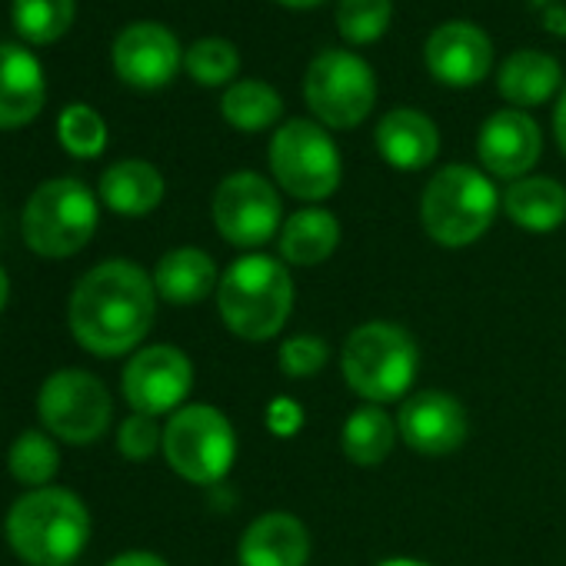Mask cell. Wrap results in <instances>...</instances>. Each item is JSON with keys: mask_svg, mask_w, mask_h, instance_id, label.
<instances>
[{"mask_svg": "<svg viewBox=\"0 0 566 566\" xmlns=\"http://www.w3.org/2000/svg\"><path fill=\"white\" fill-rule=\"evenodd\" d=\"M157 311L154 276L134 260H107L81 276L71 297V331L77 344L97 357L134 350Z\"/></svg>", "mask_w": 566, "mask_h": 566, "instance_id": "cell-1", "label": "cell"}, {"mask_svg": "<svg viewBox=\"0 0 566 566\" xmlns=\"http://www.w3.org/2000/svg\"><path fill=\"white\" fill-rule=\"evenodd\" d=\"M217 311L227 331L240 340L263 344L276 337L294 314L291 266L270 253L237 256L220 273Z\"/></svg>", "mask_w": 566, "mask_h": 566, "instance_id": "cell-2", "label": "cell"}, {"mask_svg": "<svg viewBox=\"0 0 566 566\" xmlns=\"http://www.w3.org/2000/svg\"><path fill=\"white\" fill-rule=\"evenodd\" d=\"M340 374L360 400L374 407L397 403L420 377V347L400 324L367 321L344 340Z\"/></svg>", "mask_w": 566, "mask_h": 566, "instance_id": "cell-3", "label": "cell"}, {"mask_svg": "<svg viewBox=\"0 0 566 566\" xmlns=\"http://www.w3.org/2000/svg\"><path fill=\"white\" fill-rule=\"evenodd\" d=\"M91 536V513L71 490L41 486L21 496L8 516V543L31 566H67Z\"/></svg>", "mask_w": 566, "mask_h": 566, "instance_id": "cell-4", "label": "cell"}, {"mask_svg": "<svg viewBox=\"0 0 566 566\" xmlns=\"http://www.w3.org/2000/svg\"><path fill=\"white\" fill-rule=\"evenodd\" d=\"M500 193L483 170L470 164H450L430 177L420 197V223L427 237L447 250L476 243L496 220Z\"/></svg>", "mask_w": 566, "mask_h": 566, "instance_id": "cell-5", "label": "cell"}, {"mask_svg": "<svg viewBox=\"0 0 566 566\" xmlns=\"http://www.w3.org/2000/svg\"><path fill=\"white\" fill-rule=\"evenodd\" d=\"M270 174L297 200L321 203L337 193L344 177V160L334 137L324 124L314 120H287L280 124L270 140Z\"/></svg>", "mask_w": 566, "mask_h": 566, "instance_id": "cell-6", "label": "cell"}, {"mask_svg": "<svg viewBox=\"0 0 566 566\" xmlns=\"http://www.w3.org/2000/svg\"><path fill=\"white\" fill-rule=\"evenodd\" d=\"M164 457L187 483H220L237 460L233 423L210 403H187L164 427Z\"/></svg>", "mask_w": 566, "mask_h": 566, "instance_id": "cell-7", "label": "cell"}, {"mask_svg": "<svg viewBox=\"0 0 566 566\" xmlns=\"http://www.w3.org/2000/svg\"><path fill=\"white\" fill-rule=\"evenodd\" d=\"M97 230V197L74 177L48 180L24 210V240L41 256H71Z\"/></svg>", "mask_w": 566, "mask_h": 566, "instance_id": "cell-8", "label": "cell"}, {"mask_svg": "<svg viewBox=\"0 0 566 566\" xmlns=\"http://www.w3.org/2000/svg\"><path fill=\"white\" fill-rule=\"evenodd\" d=\"M304 97L324 127L350 130L370 117L377 104V77L364 57L350 51H324L307 67Z\"/></svg>", "mask_w": 566, "mask_h": 566, "instance_id": "cell-9", "label": "cell"}, {"mask_svg": "<svg viewBox=\"0 0 566 566\" xmlns=\"http://www.w3.org/2000/svg\"><path fill=\"white\" fill-rule=\"evenodd\" d=\"M210 213L217 233L240 250L263 247L283 227V203L276 187L253 170H237L223 177L213 190Z\"/></svg>", "mask_w": 566, "mask_h": 566, "instance_id": "cell-10", "label": "cell"}, {"mask_svg": "<svg viewBox=\"0 0 566 566\" xmlns=\"http://www.w3.org/2000/svg\"><path fill=\"white\" fill-rule=\"evenodd\" d=\"M41 420L67 443H91L104 437L114 417L107 387L87 370H57L38 397Z\"/></svg>", "mask_w": 566, "mask_h": 566, "instance_id": "cell-11", "label": "cell"}, {"mask_svg": "<svg viewBox=\"0 0 566 566\" xmlns=\"http://www.w3.org/2000/svg\"><path fill=\"white\" fill-rule=\"evenodd\" d=\"M193 387V364L180 347L154 344L130 357L124 370V397L134 413H177Z\"/></svg>", "mask_w": 566, "mask_h": 566, "instance_id": "cell-12", "label": "cell"}, {"mask_svg": "<svg viewBox=\"0 0 566 566\" xmlns=\"http://www.w3.org/2000/svg\"><path fill=\"white\" fill-rule=\"evenodd\" d=\"M400 440L420 457H450L470 437L467 407L447 390L410 394L397 413Z\"/></svg>", "mask_w": 566, "mask_h": 566, "instance_id": "cell-13", "label": "cell"}, {"mask_svg": "<svg viewBox=\"0 0 566 566\" xmlns=\"http://www.w3.org/2000/svg\"><path fill=\"white\" fill-rule=\"evenodd\" d=\"M180 44L164 24H130L114 41V71L124 84L140 91H157L180 71Z\"/></svg>", "mask_w": 566, "mask_h": 566, "instance_id": "cell-14", "label": "cell"}, {"mask_svg": "<svg viewBox=\"0 0 566 566\" xmlns=\"http://www.w3.org/2000/svg\"><path fill=\"white\" fill-rule=\"evenodd\" d=\"M543 154V134L523 111H496L476 137V157L493 177L520 180L530 177Z\"/></svg>", "mask_w": 566, "mask_h": 566, "instance_id": "cell-15", "label": "cell"}, {"mask_svg": "<svg viewBox=\"0 0 566 566\" xmlns=\"http://www.w3.org/2000/svg\"><path fill=\"white\" fill-rule=\"evenodd\" d=\"M427 71L447 87H473L493 67V44L490 38L467 21L440 24L427 48H423Z\"/></svg>", "mask_w": 566, "mask_h": 566, "instance_id": "cell-16", "label": "cell"}, {"mask_svg": "<svg viewBox=\"0 0 566 566\" xmlns=\"http://www.w3.org/2000/svg\"><path fill=\"white\" fill-rule=\"evenodd\" d=\"M311 530L287 510L260 513L237 543L240 566H307Z\"/></svg>", "mask_w": 566, "mask_h": 566, "instance_id": "cell-17", "label": "cell"}, {"mask_svg": "<svg viewBox=\"0 0 566 566\" xmlns=\"http://www.w3.org/2000/svg\"><path fill=\"white\" fill-rule=\"evenodd\" d=\"M48 101L41 61L14 44H0V130L31 124Z\"/></svg>", "mask_w": 566, "mask_h": 566, "instance_id": "cell-18", "label": "cell"}, {"mask_svg": "<svg viewBox=\"0 0 566 566\" xmlns=\"http://www.w3.org/2000/svg\"><path fill=\"white\" fill-rule=\"evenodd\" d=\"M377 150L394 170H423L437 160L440 154V130L437 124L413 111V107H397L380 117L377 124Z\"/></svg>", "mask_w": 566, "mask_h": 566, "instance_id": "cell-19", "label": "cell"}, {"mask_svg": "<svg viewBox=\"0 0 566 566\" xmlns=\"http://www.w3.org/2000/svg\"><path fill=\"white\" fill-rule=\"evenodd\" d=\"M220 287V273L210 253L197 247H177L164 253L154 266V291L160 301L190 307L207 301Z\"/></svg>", "mask_w": 566, "mask_h": 566, "instance_id": "cell-20", "label": "cell"}, {"mask_svg": "<svg viewBox=\"0 0 566 566\" xmlns=\"http://www.w3.org/2000/svg\"><path fill=\"white\" fill-rule=\"evenodd\" d=\"M340 247V220L324 207H304L280 227V260L287 266H317Z\"/></svg>", "mask_w": 566, "mask_h": 566, "instance_id": "cell-21", "label": "cell"}, {"mask_svg": "<svg viewBox=\"0 0 566 566\" xmlns=\"http://www.w3.org/2000/svg\"><path fill=\"white\" fill-rule=\"evenodd\" d=\"M503 210L516 227L549 233L566 220V187L553 177H520L506 187Z\"/></svg>", "mask_w": 566, "mask_h": 566, "instance_id": "cell-22", "label": "cell"}, {"mask_svg": "<svg viewBox=\"0 0 566 566\" xmlns=\"http://www.w3.org/2000/svg\"><path fill=\"white\" fill-rule=\"evenodd\" d=\"M101 200L120 217H144L164 200V177L147 160H120L104 170Z\"/></svg>", "mask_w": 566, "mask_h": 566, "instance_id": "cell-23", "label": "cell"}, {"mask_svg": "<svg viewBox=\"0 0 566 566\" xmlns=\"http://www.w3.org/2000/svg\"><path fill=\"white\" fill-rule=\"evenodd\" d=\"M559 81H563V71L556 57L543 51H516L513 57L503 61L496 87H500V97L510 101L513 107H536V104H546L559 91Z\"/></svg>", "mask_w": 566, "mask_h": 566, "instance_id": "cell-24", "label": "cell"}, {"mask_svg": "<svg viewBox=\"0 0 566 566\" xmlns=\"http://www.w3.org/2000/svg\"><path fill=\"white\" fill-rule=\"evenodd\" d=\"M400 440L397 420L384 407H360L340 427V450L357 467H380Z\"/></svg>", "mask_w": 566, "mask_h": 566, "instance_id": "cell-25", "label": "cell"}, {"mask_svg": "<svg viewBox=\"0 0 566 566\" xmlns=\"http://www.w3.org/2000/svg\"><path fill=\"white\" fill-rule=\"evenodd\" d=\"M220 111H223V120L233 130L260 134V130L273 127L283 117V101L263 81H240L220 97Z\"/></svg>", "mask_w": 566, "mask_h": 566, "instance_id": "cell-26", "label": "cell"}, {"mask_svg": "<svg viewBox=\"0 0 566 566\" xmlns=\"http://www.w3.org/2000/svg\"><path fill=\"white\" fill-rule=\"evenodd\" d=\"M14 28L31 44H54L74 24V0H14Z\"/></svg>", "mask_w": 566, "mask_h": 566, "instance_id": "cell-27", "label": "cell"}, {"mask_svg": "<svg viewBox=\"0 0 566 566\" xmlns=\"http://www.w3.org/2000/svg\"><path fill=\"white\" fill-rule=\"evenodd\" d=\"M57 463H61L57 447H54V440H51L48 433H41V430H28V433H21V437L11 443V453H8V467H11V473H14L21 483L38 486V490H41L44 483H51V480H54Z\"/></svg>", "mask_w": 566, "mask_h": 566, "instance_id": "cell-28", "label": "cell"}, {"mask_svg": "<svg viewBox=\"0 0 566 566\" xmlns=\"http://www.w3.org/2000/svg\"><path fill=\"white\" fill-rule=\"evenodd\" d=\"M394 18V0H340L337 31L347 44L367 48L380 41Z\"/></svg>", "mask_w": 566, "mask_h": 566, "instance_id": "cell-29", "label": "cell"}, {"mask_svg": "<svg viewBox=\"0 0 566 566\" xmlns=\"http://www.w3.org/2000/svg\"><path fill=\"white\" fill-rule=\"evenodd\" d=\"M57 137L67 154L91 160V157H101L107 147V124L94 107L71 104V107H64V114L57 120Z\"/></svg>", "mask_w": 566, "mask_h": 566, "instance_id": "cell-30", "label": "cell"}, {"mask_svg": "<svg viewBox=\"0 0 566 566\" xmlns=\"http://www.w3.org/2000/svg\"><path fill=\"white\" fill-rule=\"evenodd\" d=\"M184 67H187V74H190L197 84H203V87H220V84H227V81L237 77V71H240V54H237V48H233L230 41H223V38H203V41H197V44L187 51Z\"/></svg>", "mask_w": 566, "mask_h": 566, "instance_id": "cell-31", "label": "cell"}, {"mask_svg": "<svg viewBox=\"0 0 566 566\" xmlns=\"http://www.w3.org/2000/svg\"><path fill=\"white\" fill-rule=\"evenodd\" d=\"M327 357H331V347L317 334H294L276 350V364H280L283 377H291V380L317 377L327 367Z\"/></svg>", "mask_w": 566, "mask_h": 566, "instance_id": "cell-32", "label": "cell"}, {"mask_svg": "<svg viewBox=\"0 0 566 566\" xmlns=\"http://www.w3.org/2000/svg\"><path fill=\"white\" fill-rule=\"evenodd\" d=\"M117 447L134 463L150 460L157 453V447H164V430L157 427V417H147V413L127 417L117 430Z\"/></svg>", "mask_w": 566, "mask_h": 566, "instance_id": "cell-33", "label": "cell"}, {"mask_svg": "<svg viewBox=\"0 0 566 566\" xmlns=\"http://www.w3.org/2000/svg\"><path fill=\"white\" fill-rule=\"evenodd\" d=\"M304 407L291 397H273L266 403V430L280 440H287V437H297L304 430Z\"/></svg>", "mask_w": 566, "mask_h": 566, "instance_id": "cell-34", "label": "cell"}, {"mask_svg": "<svg viewBox=\"0 0 566 566\" xmlns=\"http://www.w3.org/2000/svg\"><path fill=\"white\" fill-rule=\"evenodd\" d=\"M107 566H167L157 553H144V549H130V553H120L114 556Z\"/></svg>", "mask_w": 566, "mask_h": 566, "instance_id": "cell-35", "label": "cell"}, {"mask_svg": "<svg viewBox=\"0 0 566 566\" xmlns=\"http://www.w3.org/2000/svg\"><path fill=\"white\" fill-rule=\"evenodd\" d=\"M553 134H556V144L566 157V87L559 91L556 97V107H553Z\"/></svg>", "mask_w": 566, "mask_h": 566, "instance_id": "cell-36", "label": "cell"}, {"mask_svg": "<svg viewBox=\"0 0 566 566\" xmlns=\"http://www.w3.org/2000/svg\"><path fill=\"white\" fill-rule=\"evenodd\" d=\"M380 566H433V563H427V559H413V556H390V559H384Z\"/></svg>", "mask_w": 566, "mask_h": 566, "instance_id": "cell-37", "label": "cell"}, {"mask_svg": "<svg viewBox=\"0 0 566 566\" xmlns=\"http://www.w3.org/2000/svg\"><path fill=\"white\" fill-rule=\"evenodd\" d=\"M276 4H283V8H294V11H307V8H317V4H324V0H276Z\"/></svg>", "mask_w": 566, "mask_h": 566, "instance_id": "cell-38", "label": "cell"}, {"mask_svg": "<svg viewBox=\"0 0 566 566\" xmlns=\"http://www.w3.org/2000/svg\"><path fill=\"white\" fill-rule=\"evenodd\" d=\"M8 294H11V283H8L4 266H0V311H4V304H8Z\"/></svg>", "mask_w": 566, "mask_h": 566, "instance_id": "cell-39", "label": "cell"}]
</instances>
